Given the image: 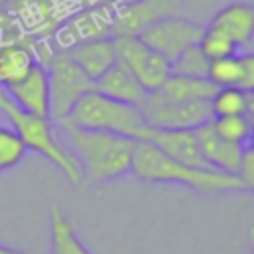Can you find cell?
Segmentation results:
<instances>
[{"label": "cell", "mask_w": 254, "mask_h": 254, "mask_svg": "<svg viewBox=\"0 0 254 254\" xmlns=\"http://www.w3.org/2000/svg\"><path fill=\"white\" fill-rule=\"evenodd\" d=\"M208 26L224 32L238 48H246L254 36V8L246 2H232L218 10Z\"/></svg>", "instance_id": "cell-18"}, {"label": "cell", "mask_w": 254, "mask_h": 254, "mask_svg": "<svg viewBox=\"0 0 254 254\" xmlns=\"http://www.w3.org/2000/svg\"><path fill=\"white\" fill-rule=\"evenodd\" d=\"M236 177H238L248 189L254 187V149H252V145L244 147L242 161H240V167H238Z\"/></svg>", "instance_id": "cell-26"}, {"label": "cell", "mask_w": 254, "mask_h": 254, "mask_svg": "<svg viewBox=\"0 0 254 254\" xmlns=\"http://www.w3.org/2000/svg\"><path fill=\"white\" fill-rule=\"evenodd\" d=\"M0 115L10 123V127L22 139V143L26 145V149H32V151L40 153L42 157H46L52 165H56L64 173V177L71 185L83 187V181L85 179L81 175V169H79L75 157L56 137L52 119L38 117V115H32V113L20 109L8 97V93L4 91V87H0Z\"/></svg>", "instance_id": "cell-3"}, {"label": "cell", "mask_w": 254, "mask_h": 254, "mask_svg": "<svg viewBox=\"0 0 254 254\" xmlns=\"http://www.w3.org/2000/svg\"><path fill=\"white\" fill-rule=\"evenodd\" d=\"M93 89L99 91L101 95H107L121 103L133 105L137 109H143L147 95H149L119 62L111 69H107L99 79L93 81Z\"/></svg>", "instance_id": "cell-17"}, {"label": "cell", "mask_w": 254, "mask_h": 254, "mask_svg": "<svg viewBox=\"0 0 254 254\" xmlns=\"http://www.w3.org/2000/svg\"><path fill=\"white\" fill-rule=\"evenodd\" d=\"M0 254H30L26 250H16V248H8V246H2L0 244Z\"/></svg>", "instance_id": "cell-27"}, {"label": "cell", "mask_w": 254, "mask_h": 254, "mask_svg": "<svg viewBox=\"0 0 254 254\" xmlns=\"http://www.w3.org/2000/svg\"><path fill=\"white\" fill-rule=\"evenodd\" d=\"M67 56L91 81L99 79L107 69H111L117 64L113 38H101V40H89L77 44L71 50H67Z\"/></svg>", "instance_id": "cell-16"}, {"label": "cell", "mask_w": 254, "mask_h": 254, "mask_svg": "<svg viewBox=\"0 0 254 254\" xmlns=\"http://www.w3.org/2000/svg\"><path fill=\"white\" fill-rule=\"evenodd\" d=\"M4 91L20 109L50 119V81L48 69L42 64H36L26 77L14 85L4 87Z\"/></svg>", "instance_id": "cell-11"}, {"label": "cell", "mask_w": 254, "mask_h": 254, "mask_svg": "<svg viewBox=\"0 0 254 254\" xmlns=\"http://www.w3.org/2000/svg\"><path fill=\"white\" fill-rule=\"evenodd\" d=\"M64 121L91 131L113 133L133 141H147L153 131V127L143 117L141 109L101 95L95 89L79 97L77 103L71 107L67 119Z\"/></svg>", "instance_id": "cell-4"}, {"label": "cell", "mask_w": 254, "mask_h": 254, "mask_svg": "<svg viewBox=\"0 0 254 254\" xmlns=\"http://www.w3.org/2000/svg\"><path fill=\"white\" fill-rule=\"evenodd\" d=\"M143 117L153 129H190L208 123L212 119L208 101H161L151 93L143 105Z\"/></svg>", "instance_id": "cell-9"}, {"label": "cell", "mask_w": 254, "mask_h": 254, "mask_svg": "<svg viewBox=\"0 0 254 254\" xmlns=\"http://www.w3.org/2000/svg\"><path fill=\"white\" fill-rule=\"evenodd\" d=\"M196 46H198V50L204 54V58L208 62L222 60V58H228V56H234V54L240 52V48L234 44L232 38H228L224 32H220V30H216L212 26H204Z\"/></svg>", "instance_id": "cell-23"}, {"label": "cell", "mask_w": 254, "mask_h": 254, "mask_svg": "<svg viewBox=\"0 0 254 254\" xmlns=\"http://www.w3.org/2000/svg\"><path fill=\"white\" fill-rule=\"evenodd\" d=\"M208 64H210V62L204 58V54L198 50V46H190V48H187L181 56H177V58L171 62V73H175V75H185V77L206 79Z\"/></svg>", "instance_id": "cell-24"}, {"label": "cell", "mask_w": 254, "mask_h": 254, "mask_svg": "<svg viewBox=\"0 0 254 254\" xmlns=\"http://www.w3.org/2000/svg\"><path fill=\"white\" fill-rule=\"evenodd\" d=\"M216 87L208 79H198V77H185V75H175L171 73L167 81L153 91L151 95L161 101H208L214 95Z\"/></svg>", "instance_id": "cell-19"}, {"label": "cell", "mask_w": 254, "mask_h": 254, "mask_svg": "<svg viewBox=\"0 0 254 254\" xmlns=\"http://www.w3.org/2000/svg\"><path fill=\"white\" fill-rule=\"evenodd\" d=\"M179 0H127L119 2L113 18L111 38L119 36H139L149 24L159 18L177 14Z\"/></svg>", "instance_id": "cell-10"}, {"label": "cell", "mask_w": 254, "mask_h": 254, "mask_svg": "<svg viewBox=\"0 0 254 254\" xmlns=\"http://www.w3.org/2000/svg\"><path fill=\"white\" fill-rule=\"evenodd\" d=\"M48 81H50V119L60 123L67 119L71 107L93 89V81L71 62L67 52L56 50L46 64Z\"/></svg>", "instance_id": "cell-5"}, {"label": "cell", "mask_w": 254, "mask_h": 254, "mask_svg": "<svg viewBox=\"0 0 254 254\" xmlns=\"http://www.w3.org/2000/svg\"><path fill=\"white\" fill-rule=\"evenodd\" d=\"M115 10H117V2H105V4H95V6H87L73 12L52 34L58 50L67 52L73 46L89 40L111 38Z\"/></svg>", "instance_id": "cell-7"}, {"label": "cell", "mask_w": 254, "mask_h": 254, "mask_svg": "<svg viewBox=\"0 0 254 254\" xmlns=\"http://www.w3.org/2000/svg\"><path fill=\"white\" fill-rule=\"evenodd\" d=\"M147 141L153 143L167 157H171L187 167L210 169L206 165V161L202 159L196 135L190 129H153Z\"/></svg>", "instance_id": "cell-12"}, {"label": "cell", "mask_w": 254, "mask_h": 254, "mask_svg": "<svg viewBox=\"0 0 254 254\" xmlns=\"http://www.w3.org/2000/svg\"><path fill=\"white\" fill-rule=\"evenodd\" d=\"M50 236L54 254H91L58 204H54L50 210Z\"/></svg>", "instance_id": "cell-20"}, {"label": "cell", "mask_w": 254, "mask_h": 254, "mask_svg": "<svg viewBox=\"0 0 254 254\" xmlns=\"http://www.w3.org/2000/svg\"><path fill=\"white\" fill-rule=\"evenodd\" d=\"M194 135H196V141H198L200 155H202V159L206 161V165L210 169L222 171V173H228V175L238 173L244 147H238V145H232V143L220 139L214 133L210 121L196 127Z\"/></svg>", "instance_id": "cell-13"}, {"label": "cell", "mask_w": 254, "mask_h": 254, "mask_svg": "<svg viewBox=\"0 0 254 254\" xmlns=\"http://www.w3.org/2000/svg\"><path fill=\"white\" fill-rule=\"evenodd\" d=\"M117 62L137 79V83L147 91H157L171 75V62L161 54L145 46L137 36L113 38Z\"/></svg>", "instance_id": "cell-6"}, {"label": "cell", "mask_w": 254, "mask_h": 254, "mask_svg": "<svg viewBox=\"0 0 254 254\" xmlns=\"http://www.w3.org/2000/svg\"><path fill=\"white\" fill-rule=\"evenodd\" d=\"M12 2H14V0H0V12H2V10H6Z\"/></svg>", "instance_id": "cell-28"}, {"label": "cell", "mask_w": 254, "mask_h": 254, "mask_svg": "<svg viewBox=\"0 0 254 254\" xmlns=\"http://www.w3.org/2000/svg\"><path fill=\"white\" fill-rule=\"evenodd\" d=\"M210 125L214 133L238 147L252 145V117L248 115H230V117H212Z\"/></svg>", "instance_id": "cell-22"}, {"label": "cell", "mask_w": 254, "mask_h": 254, "mask_svg": "<svg viewBox=\"0 0 254 254\" xmlns=\"http://www.w3.org/2000/svg\"><path fill=\"white\" fill-rule=\"evenodd\" d=\"M202 30H204V24L189 20L179 14H171L149 24L143 32H139L137 38L145 46L161 54L165 60L173 62L187 48L198 44Z\"/></svg>", "instance_id": "cell-8"}, {"label": "cell", "mask_w": 254, "mask_h": 254, "mask_svg": "<svg viewBox=\"0 0 254 254\" xmlns=\"http://www.w3.org/2000/svg\"><path fill=\"white\" fill-rule=\"evenodd\" d=\"M212 117H230V115H248L254 111L252 91L240 87H216L214 95L208 99Z\"/></svg>", "instance_id": "cell-21"}, {"label": "cell", "mask_w": 254, "mask_h": 254, "mask_svg": "<svg viewBox=\"0 0 254 254\" xmlns=\"http://www.w3.org/2000/svg\"><path fill=\"white\" fill-rule=\"evenodd\" d=\"M26 145L16 135L12 127H4L0 123V173L14 169L26 155Z\"/></svg>", "instance_id": "cell-25"}, {"label": "cell", "mask_w": 254, "mask_h": 254, "mask_svg": "<svg viewBox=\"0 0 254 254\" xmlns=\"http://www.w3.org/2000/svg\"><path fill=\"white\" fill-rule=\"evenodd\" d=\"M36 38L22 36L18 40L0 42V87L18 83L38 64L34 54Z\"/></svg>", "instance_id": "cell-14"}, {"label": "cell", "mask_w": 254, "mask_h": 254, "mask_svg": "<svg viewBox=\"0 0 254 254\" xmlns=\"http://www.w3.org/2000/svg\"><path fill=\"white\" fill-rule=\"evenodd\" d=\"M56 127H60L65 149L75 157L83 179L91 185H103L131 173L137 141L105 131L83 129L69 121H60Z\"/></svg>", "instance_id": "cell-1"}, {"label": "cell", "mask_w": 254, "mask_h": 254, "mask_svg": "<svg viewBox=\"0 0 254 254\" xmlns=\"http://www.w3.org/2000/svg\"><path fill=\"white\" fill-rule=\"evenodd\" d=\"M131 173L147 183H169L183 185L196 192H236L250 190L236 175H228L214 169L187 167L163 151H159L149 141H137L133 151Z\"/></svg>", "instance_id": "cell-2"}, {"label": "cell", "mask_w": 254, "mask_h": 254, "mask_svg": "<svg viewBox=\"0 0 254 254\" xmlns=\"http://www.w3.org/2000/svg\"><path fill=\"white\" fill-rule=\"evenodd\" d=\"M206 79L214 87H240L244 91L254 89V56L234 54L208 64Z\"/></svg>", "instance_id": "cell-15"}]
</instances>
